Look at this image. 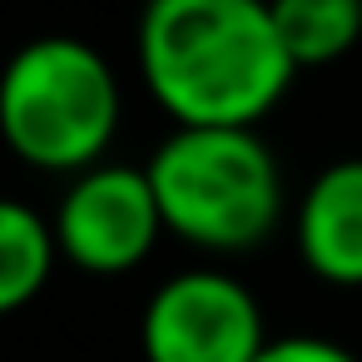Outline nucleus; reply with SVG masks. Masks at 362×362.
<instances>
[{"label":"nucleus","mask_w":362,"mask_h":362,"mask_svg":"<svg viewBox=\"0 0 362 362\" xmlns=\"http://www.w3.org/2000/svg\"><path fill=\"white\" fill-rule=\"evenodd\" d=\"M134 60L174 124L258 129L298 75L268 0H144Z\"/></svg>","instance_id":"nucleus-1"},{"label":"nucleus","mask_w":362,"mask_h":362,"mask_svg":"<svg viewBox=\"0 0 362 362\" xmlns=\"http://www.w3.org/2000/svg\"><path fill=\"white\" fill-rule=\"evenodd\" d=\"M144 169L164 228L199 253H253L283 218V169L258 129L174 124Z\"/></svg>","instance_id":"nucleus-2"},{"label":"nucleus","mask_w":362,"mask_h":362,"mask_svg":"<svg viewBox=\"0 0 362 362\" xmlns=\"http://www.w3.org/2000/svg\"><path fill=\"white\" fill-rule=\"evenodd\" d=\"M124 115L110 60L80 35H35L0 70V139L40 174L105 164Z\"/></svg>","instance_id":"nucleus-3"},{"label":"nucleus","mask_w":362,"mask_h":362,"mask_svg":"<svg viewBox=\"0 0 362 362\" xmlns=\"http://www.w3.org/2000/svg\"><path fill=\"white\" fill-rule=\"evenodd\" d=\"M263 347V308L223 268L164 278L139 313L144 362H258Z\"/></svg>","instance_id":"nucleus-4"},{"label":"nucleus","mask_w":362,"mask_h":362,"mask_svg":"<svg viewBox=\"0 0 362 362\" xmlns=\"http://www.w3.org/2000/svg\"><path fill=\"white\" fill-rule=\"evenodd\" d=\"M50 223L60 258L95 278L134 273L169 233L144 164H95L75 174Z\"/></svg>","instance_id":"nucleus-5"},{"label":"nucleus","mask_w":362,"mask_h":362,"mask_svg":"<svg viewBox=\"0 0 362 362\" xmlns=\"http://www.w3.org/2000/svg\"><path fill=\"white\" fill-rule=\"evenodd\" d=\"M303 268L332 288H362V159H332L293 209Z\"/></svg>","instance_id":"nucleus-6"},{"label":"nucleus","mask_w":362,"mask_h":362,"mask_svg":"<svg viewBox=\"0 0 362 362\" xmlns=\"http://www.w3.org/2000/svg\"><path fill=\"white\" fill-rule=\"evenodd\" d=\"M60 263L55 223L21 199H0V317L30 308Z\"/></svg>","instance_id":"nucleus-7"},{"label":"nucleus","mask_w":362,"mask_h":362,"mask_svg":"<svg viewBox=\"0 0 362 362\" xmlns=\"http://www.w3.org/2000/svg\"><path fill=\"white\" fill-rule=\"evenodd\" d=\"M278 40L298 70L337 65L362 45V0H268Z\"/></svg>","instance_id":"nucleus-8"},{"label":"nucleus","mask_w":362,"mask_h":362,"mask_svg":"<svg viewBox=\"0 0 362 362\" xmlns=\"http://www.w3.org/2000/svg\"><path fill=\"white\" fill-rule=\"evenodd\" d=\"M258 362H362V357L352 347L332 342V337H303V332H293V337H273L258 352Z\"/></svg>","instance_id":"nucleus-9"}]
</instances>
